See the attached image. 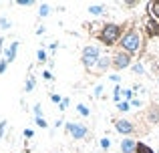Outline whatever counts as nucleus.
Here are the masks:
<instances>
[{"label":"nucleus","instance_id":"3","mask_svg":"<svg viewBox=\"0 0 159 153\" xmlns=\"http://www.w3.org/2000/svg\"><path fill=\"white\" fill-rule=\"evenodd\" d=\"M131 59H133V55H129V52L123 51V48H119V51H115L113 56H111V67L115 69V71L127 69V67H131Z\"/></svg>","mask_w":159,"mask_h":153},{"label":"nucleus","instance_id":"20","mask_svg":"<svg viewBox=\"0 0 159 153\" xmlns=\"http://www.w3.org/2000/svg\"><path fill=\"white\" fill-rule=\"evenodd\" d=\"M77 111H79V113H81V115H83V117H87V115H89V109H87V107H85V105H83V103H81V105H79V107H77Z\"/></svg>","mask_w":159,"mask_h":153},{"label":"nucleus","instance_id":"10","mask_svg":"<svg viewBox=\"0 0 159 153\" xmlns=\"http://www.w3.org/2000/svg\"><path fill=\"white\" fill-rule=\"evenodd\" d=\"M147 119H149L151 123H159V105H151V107H149Z\"/></svg>","mask_w":159,"mask_h":153},{"label":"nucleus","instance_id":"1","mask_svg":"<svg viewBox=\"0 0 159 153\" xmlns=\"http://www.w3.org/2000/svg\"><path fill=\"white\" fill-rule=\"evenodd\" d=\"M119 44H121V48H123L125 52H129V55H135V52H139V48H141L139 30H135V28H129V30L125 32L123 36H121Z\"/></svg>","mask_w":159,"mask_h":153},{"label":"nucleus","instance_id":"27","mask_svg":"<svg viewBox=\"0 0 159 153\" xmlns=\"http://www.w3.org/2000/svg\"><path fill=\"white\" fill-rule=\"evenodd\" d=\"M36 125H39V127H43V129H44V127H47V121H44L43 117H39V119H36Z\"/></svg>","mask_w":159,"mask_h":153},{"label":"nucleus","instance_id":"32","mask_svg":"<svg viewBox=\"0 0 159 153\" xmlns=\"http://www.w3.org/2000/svg\"><path fill=\"white\" fill-rule=\"evenodd\" d=\"M24 137L30 139V137H32V131H30V129H26V131H24Z\"/></svg>","mask_w":159,"mask_h":153},{"label":"nucleus","instance_id":"22","mask_svg":"<svg viewBox=\"0 0 159 153\" xmlns=\"http://www.w3.org/2000/svg\"><path fill=\"white\" fill-rule=\"evenodd\" d=\"M6 67H8V61H0V75L6 73Z\"/></svg>","mask_w":159,"mask_h":153},{"label":"nucleus","instance_id":"33","mask_svg":"<svg viewBox=\"0 0 159 153\" xmlns=\"http://www.w3.org/2000/svg\"><path fill=\"white\" fill-rule=\"evenodd\" d=\"M101 91H103V87H101V85H99V87H97V89H95V95H97V97H99V95H101Z\"/></svg>","mask_w":159,"mask_h":153},{"label":"nucleus","instance_id":"2","mask_svg":"<svg viewBox=\"0 0 159 153\" xmlns=\"http://www.w3.org/2000/svg\"><path fill=\"white\" fill-rule=\"evenodd\" d=\"M121 32H123V26L121 24H115V22H109L101 28L99 32V40L107 47H113L117 40H121Z\"/></svg>","mask_w":159,"mask_h":153},{"label":"nucleus","instance_id":"11","mask_svg":"<svg viewBox=\"0 0 159 153\" xmlns=\"http://www.w3.org/2000/svg\"><path fill=\"white\" fill-rule=\"evenodd\" d=\"M16 51H18V40H14V43L10 44V48L6 51V61H8V63L16 59Z\"/></svg>","mask_w":159,"mask_h":153},{"label":"nucleus","instance_id":"9","mask_svg":"<svg viewBox=\"0 0 159 153\" xmlns=\"http://www.w3.org/2000/svg\"><path fill=\"white\" fill-rule=\"evenodd\" d=\"M109 67H111V56H101L99 63H97V71L99 73H105Z\"/></svg>","mask_w":159,"mask_h":153},{"label":"nucleus","instance_id":"30","mask_svg":"<svg viewBox=\"0 0 159 153\" xmlns=\"http://www.w3.org/2000/svg\"><path fill=\"white\" fill-rule=\"evenodd\" d=\"M109 79H111L113 83H119V81H121V77H119V75H111V77H109Z\"/></svg>","mask_w":159,"mask_h":153},{"label":"nucleus","instance_id":"17","mask_svg":"<svg viewBox=\"0 0 159 153\" xmlns=\"http://www.w3.org/2000/svg\"><path fill=\"white\" fill-rule=\"evenodd\" d=\"M129 107H131V103H129V101H121L117 109H119V111H129Z\"/></svg>","mask_w":159,"mask_h":153},{"label":"nucleus","instance_id":"34","mask_svg":"<svg viewBox=\"0 0 159 153\" xmlns=\"http://www.w3.org/2000/svg\"><path fill=\"white\" fill-rule=\"evenodd\" d=\"M52 101H54V103H61V101H62V99H61V97H58V95H52Z\"/></svg>","mask_w":159,"mask_h":153},{"label":"nucleus","instance_id":"13","mask_svg":"<svg viewBox=\"0 0 159 153\" xmlns=\"http://www.w3.org/2000/svg\"><path fill=\"white\" fill-rule=\"evenodd\" d=\"M89 12L91 14H103V12H105V6H103V4H93V6H89Z\"/></svg>","mask_w":159,"mask_h":153},{"label":"nucleus","instance_id":"15","mask_svg":"<svg viewBox=\"0 0 159 153\" xmlns=\"http://www.w3.org/2000/svg\"><path fill=\"white\" fill-rule=\"evenodd\" d=\"M131 71L137 73V75H143L145 69H143V65H141V63H135V65H131Z\"/></svg>","mask_w":159,"mask_h":153},{"label":"nucleus","instance_id":"14","mask_svg":"<svg viewBox=\"0 0 159 153\" xmlns=\"http://www.w3.org/2000/svg\"><path fill=\"white\" fill-rule=\"evenodd\" d=\"M135 153H153V149H151V147H147L145 143L139 141V145H137V151H135Z\"/></svg>","mask_w":159,"mask_h":153},{"label":"nucleus","instance_id":"29","mask_svg":"<svg viewBox=\"0 0 159 153\" xmlns=\"http://www.w3.org/2000/svg\"><path fill=\"white\" fill-rule=\"evenodd\" d=\"M34 115H36V119L43 115V109H40V105H34Z\"/></svg>","mask_w":159,"mask_h":153},{"label":"nucleus","instance_id":"7","mask_svg":"<svg viewBox=\"0 0 159 153\" xmlns=\"http://www.w3.org/2000/svg\"><path fill=\"white\" fill-rule=\"evenodd\" d=\"M137 145H139V141H135V139H131V137H125L123 141H121V153H135Z\"/></svg>","mask_w":159,"mask_h":153},{"label":"nucleus","instance_id":"16","mask_svg":"<svg viewBox=\"0 0 159 153\" xmlns=\"http://www.w3.org/2000/svg\"><path fill=\"white\" fill-rule=\"evenodd\" d=\"M48 10H51V6L48 4H40V10H39V16H48Z\"/></svg>","mask_w":159,"mask_h":153},{"label":"nucleus","instance_id":"4","mask_svg":"<svg viewBox=\"0 0 159 153\" xmlns=\"http://www.w3.org/2000/svg\"><path fill=\"white\" fill-rule=\"evenodd\" d=\"M101 55H99V48L97 47H85L83 48V65L85 69H91L95 63H99Z\"/></svg>","mask_w":159,"mask_h":153},{"label":"nucleus","instance_id":"8","mask_svg":"<svg viewBox=\"0 0 159 153\" xmlns=\"http://www.w3.org/2000/svg\"><path fill=\"white\" fill-rule=\"evenodd\" d=\"M147 34L149 36H155V34H159V22L157 20H153V18H147Z\"/></svg>","mask_w":159,"mask_h":153},{"label":"nucleus","instance_id":"24","mask_svg":"<svg viewBox=\"0 0 159 153\" xmlns=\"http://www.w3.org/2000/svg\"><path fill=\"white\" fill-rule=\"evenodd\" d=\"M32 0H18V6H32Z\"/></svg>","mask_w":159,"mask_h":153},{"label":"nucleus","instance_id":"23","mask_svg":"<svg viewBox=\"0 0 159 153\" xmlns=\"http://www.w3.org/2000/svg\"><path fill=\"white\" fill-rule=\"evenodd\" d=\"M101 147H103V149H109V147H111V141H109L107 137H105V139H101Z\"/></svg>","mask_w":159,"mask_h":153},{"label":"nucleus","instance_id":"18","mask_svg":"<svg viewBox=\"0 0 159 153\" xmlns=\"http://www.w3.org/2000/svg\"><path fill=\"white\" fill-rule=\"evenodd\" d=\"M36 56H39V63H44V61H47V52H44V48H40V51L36 52Z\"/></svg>","mask_w":159,"mask_h":153},{"label":"nucleus","instance_id":"25","mask_svg":"<svg viewBox=\"0 0 159 153\" xmlns=\"http://www.w3.org/2000/svg\"><path fill=\"white\" fill-rule=\"evenodd\" d=\"M58 107H61V111H65L66 107H69V99H62V101L58 103Z\"/></svg>","mask_w":159,"mask_h":153},{"label":"nucleus","instance_id":"26","mask_svg":"<svg viewBox=\"0 0 159 153\" xmlns=\"http://www.w3.org/2000/svg\"><path fill=\"white\" fill-rule=\"evenodd\" d=\"M4 131H6V121H0V139H2Z\"/></svg>","mask_w":159,"mask_h":153},{"label":"nucleus","instance_id":"28","mask_svg":"<svg viewBox=\"0 0 159 153\" xmlns=\"http://www.w3.org/2000/svg\"><path fill=\"white\" fill-rule=\"evenodd\" d=\"M0 26H2V28H8V26H10L8 18H0Z\"/></svg>","mask_w":159,"mask_h":153},{"label":"nucleus","instance_id":"31","mask_svg":"<svg viewBox=\"0 0 159 153\" xmlns=\"http://www.w3.org/2000/svg\"><path fill=\"white\" fill-rule=\"evenodd\" d=\"M43 77L47 79V81H51V79H52V75H51V73H48V71H44V73H43Z\"/></svg>","mask_w":159,"mask_h":153},{"label":"nucleus","instance_id":"6","mask_svg":"<svg viewBox=\"0 0 159 153\" xmlns=\"http://www.w3.org/2000/svg\"><path fill=\"white\" fill-rule=\"evenodd\" d=\"M115 129L123 135H131L135 133V123L127 121V119H119V121H115Z\"/></svg>","mask_w":159,"mask_h":153},{"label":"nucleus","instance_id":"21","mask_svg":"<svg viewBox=\"0 0 159 153\" xmlns=\"http://www.w3.org/2000/svg\"><path fill=\"white\" fill-rule=\"evenodd\" d=\"M121 93L125 95V99H127V101H133V91L131 89H125V91H121Z\"/></svg>","mask_w":159,"mask_h":153},{"label":"nucleus","instance_id":"12","mask_svg":"<svg viewBox=\"0 0 159 153\" xmlns=\"http://www.w3.org/2000/svg\"><path fill=\"white\" fill-rule=\"evenodd\" d=\"M149 14L153 20H159V2H149Z\"/></svg>","mask_w":159,"mask_h":153},{"label":"nucleus","instance_id":"5","mask_svg":"<svg viewBox=\"0 0 159 153\" xmlns=\"http://www.w3.org/2000/svg\"><path fill=\"white\" fill-rule=\"evenodd\" d=\"M66 131H69V133L73 135V139H77V141H81V139H85L87 135H89V129H87L85 125H79V123H66Z\"/></svg>","mask_w":159,"mask_h":153},{"label":"nucleus","instance_id":"19","mask_svg":"<svg viewBox=\"0 0 159 153\" xmlns=\"http://www.w3.org/2000/svg\"><path fill=\"white\" fill-rule=\"evenodd\" d=\"M32 89H34V79L28 77V81H26V93H30Z\"/></svg>","mask_w":159,"mask_h":153}]
</instances>
